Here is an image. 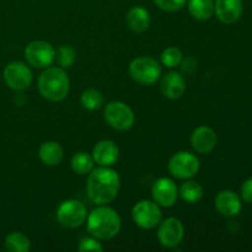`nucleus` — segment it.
Returning <instances> with one entry per match:
<instances>
[{"label":"nucleus","instance_id":"obj_16","mask_svg":"<svg viewBox=\"0 0 252 252\" xmlns=\"http://www.w3.org/2000/svg\"><path fill=\"white\" fill-rule=\"evenodd\" d=\"M94 161L98 166L111 167L118 161L120 158V148L113 140H101L94 147L93 150Z\"/></svg>","mask_w":252,"mask_h":252},{"label":"nucleus","instance_id":"obj_23","mask_svg":"<svg viewBox=\"0 0 252 252\" xmlns=\"http://www.w3.org/2000/svg\"><path fill=\"white\" fill-rule=\"evenodd\" d=\"M94 161L93 155L85 152H79L73 155L70 160V166L75 174L78 175H89V172L94 169Z\"/></svg>","mask_w":252,"mask_h":252},{"label":"nucleus","instance_id":"obj_8","mask_svg":"<svg viewBox=\"0 0 252 252\" xmlns=\"http://www.w3.org/2000/svg\"><path fill=\"white\" fill-rule=\"evenodd\" d=\"M199 160L194 154L189 152H179L171 157L167 164L170 174L180 180L192 179L198 172Z\"/></svg>","mask_w":252,"mask_h":252},{"label":"nucleus","instance_id":"obj_7","mask_svg":"<svg viewBox=\"0 0 252 252\" xmlns=\"http://www.w3.org/2000/svg\"><path fill=\"white\" fill-rule=\"evenodd\" d=\"M88 218V209L85 204L78 199H66L59 204L57 209V219L65 228H79Z\"/></svg>","mask_w":252,"mask_h":252},{"label":"nucleus","instance_id":"obj_30","mask_svg":"<svg viewBox=\"0 0 252 252\" xmlns=\"http://www.w3.org/2000/svg\"><path fill=\"white\" fill-rule=\"evenodd\" d=\"M180 65H181L182 71L185 74H192L197 69V62L193 58H187L185 61H182V63Z\"/></svg>","mask_w":252,"mask_h":252},{"label":"nucleus","instance_id":"obj_25","mask_svg":"<svg viewBox=\"0 0 252 252\" xmlns=\"http://www.w3.org/2000/svg\"><path fill=\"white\" fill-rule=\"evenodd\" d=\"M56 61L61 68H70L76 61V51L71 46L62 44L56 51Z\"/></svg>","mask_w":252,"mask_h":252},{"label":"nucleus","instance_id":"obj_6","mask_svg":"<svg viewBox=\"0 0 252 252\" xmlns=\"http://www.w3.org/2000/svg\"><path fill=\"white\" fill-rule=\"evenodd\" d=\"M161 218V208L154 201L143 199V201L135 203L132 208L133 221L135 223V225L144 230H150L159 225Z\"/></svg>","mask_w":252,"mask_h":252},{"label":"nucleus","instance_id":"obj_9","mask_svg":"<svg viewBox=\"0 0 252 252\" xmlns=\"http://www.w3.org/2000/svg\"><path fill=\"white\" fill-rule=\"evenodd\" d=\"M25 58L33 68H48L56 61V49L49 42L32 41L25 48Z\"/></svg>","mask_w":252,"mask_h":252},{"label":"nucleus","instance_id":"obj_4","mask_svg":"<svg viewBox=\"0 0 252 252\" xmlns=\"http://www.w3.org/2000/svg\"><path fill=\"white\" fill-rule=\"evenodd\" d=\"M130 78L142 85H153L161 76V65L152 57H138L129 64Z\"/></svg>","mask_w":252,"mask_h":252},{"label":"nucleus","instance_id":"obj_20","mask_svg":"<svg viewBox=\"0 0 252 252\" xmlns=\"http://www.w3.org/2000/svg\"><path fill=\"white\" fill-rule=\"evenodd\" d=\"M189 12L199 21H207L214 15L213 0H189Z\"/></svg>","mask_w":252,"mask_h":252},{"label":"nucleus","instance_id":"obj_2","mask_svg":"<svg viewBox=\"0 0 252 252\" xmlns=\"http://www.w3.org/2000/svg\"><path fill=\"white\" fill-rule=\"evenodd\" d=\"M122 220L117 212L107 204L97 206L86 218V230L98 240H111L121 230Z\"/></svg>","mask_w":252,"mask_h":252},{"label":"nucleus","instance_id":"obj_12","mask_svg":"<svg viewBox=\"0 0 252 252\" xmlns=\"http://www.w3.org/2000/svg\"><path fill=\"white\" fill-rule=\"evenodd\" d=\"M152 196L154 202H157L160 207L169 208L176 203L179 198V189L171 179L160 177L153 184Z\"/></svg>","mask_w":252,"mask_h":252},{"label":"nucleus","instance_id":"obj_26","mask_svg":"<svg viewBox=\"0 0 252 252\" xmlns=\"http://www.w3.org/2000/svg\"><path fill=\"white\" fill-rule=\"evenodd\" d=\"M160 61H161L162 65L167 66V68H176V66H180V64L184 61V53L176 47H169L162 51Z\"/></svg>","mask_w":252,"mask_h":252},{"label":"nucleus","instance_id":"obj_27","mask_svg":"<svg viewBox=\"0 0 252 252\" xmlns=\"http://www.w3.org/2000/svg\"><path fill=\"white\" fill-rule=\"evenodd\" d=\"M79 251L81 252H89V251H93V252H101L103 251V246L101 245L100 240L94 236H88V238H84L81 239L80 244H79Z\"/></svg>","mask_w":252,"mask_h":252},{"label":"nucleus","instance_id":"obj_18","mask_svg":"<svg viewBox=\"0 0 252 252\" xmlns=\"http://www.w3.org/2000/svg\"><path fill=\"white\" fill-rule=\"evenodd\" d=\"M126 21H127L128 27L132 30L133 32L137 33H142V32L147 31L150 26V14L145 7L143 6H133L129 9L126 16Z\"/></svg>","mask_w":252,"mask_h":252},{"label":"nucleus","instance_id":"obj_21","mask_svg":"<svg viewBox=\"0 0 252 252\" xmlns=\"http://www.w3.org/2000/svg\"><path fill=\"white\" fill-rule=\"evenodd\" d=\"M4 248L9 252H29L31 250V241L21 231H12L5 238Z\"/></svg>","mask_w":252,"mask_h":252},{"label":"nucleus","instance_id":"obj_3","mask_svg":"<svg viewBox=\"0 0 252 252\" xmlns=\"http://www.w3.org/2000/svg\"><path fill=\"white\" fill-rule=\"evenodd\" d=\"M70 80L61 66L44 68L38 78V90L42 97L52 102H58L68 96Z\"/></svg>","mask_w":252,"mask_h":252},{"label":"nucleus","instance_id":"obj_28","mask_svg":"<svg viewBox=\"0 0 252 252\" xmlns=\"http://www.w3.org/2000/svg\"><path fill=\"white\" fill-rule=\"evenodd\" d=\"M155 5L159 9L167 12H175L181 10L187 2V0H154Z\"/></svg>","mask_w":252,"mask_h":252},{"label":"nucleus","instance_id":"obj_14","mask_svg":"<svg viewBox=\"0 0 252 252\" xmlns=\"http://www.w3.org/2000/svg\"><path fill=\"white\" fill-rule=\"evenodd\" d=\"M214 206H216L217 212L226 218L236 217L243 208L240 197L230 189H223L219 192L214 199Z\"/></svg>","mask_w":252,"mask_h":252},{"label":"nucleus","instance_id":"obj_17","mask_svg":"<svg viewBox=\"0 0 252 252\" xmlns=\"http://www.w3.org/2000/svg\"><path fill=\"white\" fill-rule=\"evenodd\" d=\"M160 89L165 97L170 98V100H176V98L181 97L186 91V81L180 73L170 71L162 78Z\"/></svg>","mask_w":252,"mask_h":252},{"label":"nucleus","instance_id":"obj_11","mask_svg":"<svg viewBox=\"0 0 252 252\" xmlns=\"http://www.w3.org/2000/svg\"><path fill=\"white\" fill-rule=\"evenodd\" d=\"M184 236L185 228L180 219L170 217L160 221L159 229H158V240L164 248H176L181 244Z\"/></svg>","mask_w":252,"mask_h":252},{"label":"nucleus","instance_id":"obj_10","mask_svg":"<svg viewBox=\"0 0 252 252\" xmlns=\"http://www.w3.org/2000/svg\"><path fill=\"white\" fill-rule=\"evenodd\" d=\"M4 81L11 90L24 91L32 84V71L22 62H11L7 64L2 71Z\"/></svg>","mask_w":252,"mask_h":252},{"label":"nucleus","instance_id":"obj_13","mask_svg":"<svg viewBox=\"0 0 252 252\" xmlns=\"http://www.w3.org/2000/svg\"><path fill=\"white\" fill-rule=\"evenodd\" d=\"M218 143V137L213 128L208 126H199L192 132L191 134V145L194 152L199 154H208Z\"/></svg>","mask_w":252,"mask_h":252},{"label":"nucleus","instance_id":"obj_22","mask_svg":"<svg viewBox=\"0 0 252 252\" xmlns=\"http://www.w3.org/2000/svg\"><path fill=\"white\" fill-rule=\"evenodd\" d=\"M203 194V187L196 181H186L181 185L179 189V196L189 204H194L201 201Z\"/></svg>","mask_w":252,"mask_h":252},{"label":"nucleus","instance_id":"obj_24","mask_svg":"<svg viewBox=\"0 0 252 252\" xmlns=\"http://www.w3.org/2000/svg\"><path fill=\"white\" fill-rule=\"evenodd\" d=\"M81 106L88 111L100 110L103 105V95L96 89H88L81 94Z\"/></svg>","mask_w":252,"mask_h":252},{"label":"nucleus","instance_id":"obj_15","mask_svg":"<svg viewBox=\"0 0 252 252\" xmlns=\"http://www.w3.org/2000/svg\"><path fill=\"white\" fill-rule=\"evenodd\" d=\"M244 11L243 0H216L214 12L220 22L225 25L235 24Z\"/></svg>","mask_w":252,"mask_h":252},{"label":"nucleus","instance_id":"obj_1","mask_svg":"<svg viewBox=\"0 0 252 252\" xmlns=\"http://www.w3.org/2000/svg\"><path fill=\"white\" fill-rule=\"evenodd\" d=\"M121 179L117 171L107 166H98L89 172L86 181V193L96 206L108 204L117 197Z\"/></svg>","mask_w":252,"mask_h":252},{"label":"nucleus","instance_id":"obj_29","mask_svg":"<svg viewBox=\"0 0 252 252\" xmlns=\"http://www.w3.org/2000/svg\"><path fill=\"white\" fill-rule=\"evenodd\" d=\"M240 193L244 201L252 204V177L244 182L243 186H241Z\"/></svg>","mask_w":252,"mask_h":252},{"label":"nucleus","instance_id":"obj_5","mask_svg":"<svg viewBox=\"0 0 252 252\" xmlns=\"http://www.w3.org/2000/svg\"><path fill=\"white\" fill-rule=\"evenodd\" d=\"M103 118L110 127L116 130H128L135 122V116L132 108L122 101H111L106 105Z\"/></svg>","mask_w":252,"mask_h":252},{"label":"nucleus","instance_id":"obj_19","mask_svg":"<svg viewBox=\"0 0 252 252\" xmlns=\"http://www.w3.org/2000/svg\"><path fill=\"white\" fill-rule=\"evenodd\" d=\"M39 160L47 166H57L64 158V150L61 144L53 140L44 142L38 149Z\"/></svg>","mask_w":252,"mask_h":252}]
</instances>
